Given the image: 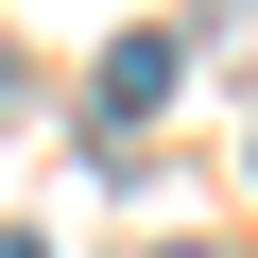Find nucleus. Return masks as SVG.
Masks as SVG:
<instances>
[{
	"label": "nucleus",
	"instance_id": "1",
	"mask_svg": "<svg viewBox=\"0 0 258 258\" xmlns=\"http://www.w3.org/2000/svg\"><path fill=\"white\" fill-rule=\"evenodd\" d=\"M172 69H189L172 35H120V52H103V120H155V103H172Z\"/></svg>",
	"mask_w": 258,
	"mask_h": 258
},
{
	"label": "nucleus",
	"instance_id": "3",
	"mask_svg": "<svg viewBox=\"0 0 258 258\" xmlns=\"http://www.w3.org/2000/svg\"><path fill=\"white\" fill-rule=\"evenodd\" d=\"M0 258H35V241H0Z\"/></svg>",
	"mask_w": 258,
	"mask_h": 258
},
{
	"label": "nucleus",
	"instance_id": "2",
	"mask_svg": "<svg viewBox=\"0 0 258 258\" xmlns=\"http://www.w3.org/2000/svg\"><path fill=\"white\" fill-rule=\"evenodd\" d=\"M155 258H224V241H155Z\"/></svg>",
	"mask_w": 258,
	"mask_h": 258
}]
</instances>
